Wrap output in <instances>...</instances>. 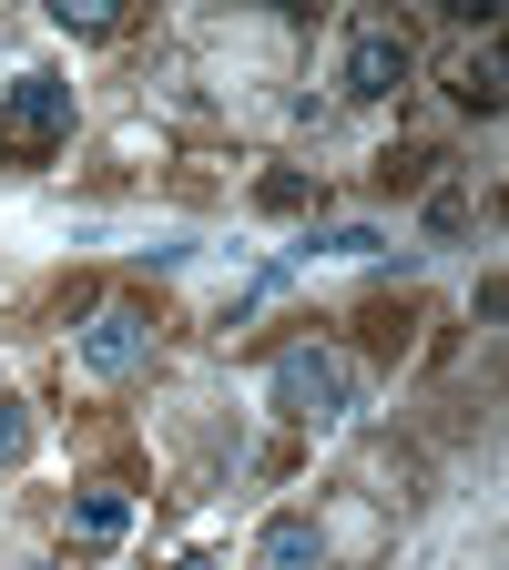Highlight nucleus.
<instances>
[{
    "label": "nucleus",
    "mask_w": 509,
    "mask_h": 570,
    "mask_svg": "<svg viewBox=\"0 0 509 570\" xmlns=\"http://www.w3.org/2000/svg\"><path fill=\"white\" fill-rule=\"evenodd\" d=\"M61 142H71V82H61V71H21V82L0 92V164L41 174Z\"/></svg>",
    "instance_id": "obj_1"
},
{
    "label": "nucleus",
    "mask_w": 509,
    "mask_h": 570,
    "mask_svg": "<svg viewBox=\"0 0 509 570\" xmlns=\"http://www.w3.org/2000/svg\"><path fill=\"white\" fill-rule=\"evenodd\" d=\"M275 407L296 417V428H336V417H356V367L336 346H316V336H296L275 356Z\"/></svg>",
    "instance_id": "obj_2"
},
{
    "label": "nucleus",
    "mask_w": 509,
    "mask_h": 570,
    "mask_svg": "<svg viewBox=\"0 0 509 570\" xmlns=\"http://www.w3.org/2000/svg\"><path fill=\"white\" fill-rule=\"evenodd\" d=\"M143 367H154V306H133V296L92 306V326H82V377L123 387V377H143Z\"/></svg>",
    "instance_id": "obj_3"
},
{
    "label": "nucleus",
    "mask_w": 509,
    "mask_h": 570,
    "mask_svg": "<svg viewBox=\"0 0 509 570\" xmlns=\"http://www.w3.org/2000/svg\"><path fill=\"white\" fill-rule=\"evenodd\" d=\"M408 71H418V51H408V31H398V21H356V31H346V71H336L346 102H388Z\"/></svg>",
    "instance_id": "obj_4"
},
{
    "label": "nucleus",
    "mask_w": 509,
    "mask_h": 570,
    "mask_svg": "<svg viewBox=\"0 0 509 570\" xmlns=\"http://www.w3.org/2000/svg\"><path fill=\"white\" fill-rule=\"evenodd\" d=\"M255 570H326V520H306V510L265 520V540H255Z\"/></svg>",
    "instance_id": "obj_5"
},
{
    "label": "nucleus",
    "mask_w": 509,
    "mask_h": 570,
    "mask_svg": "<svg viewBox=\"0 0 509 570\" xmlns=\"http://www.w3.org/2000/svg\"><path fill=\"white\" fill-rule=\"evenodd\" d=\"M123 520H133V510H123V499H112V489H92V499H82V510H71V530H82L92 550H102V540H123Z\"/></svg>",
    "instance_id": "obj_6"
},
{
    "label": "nucleus",
    "mask_w": 509,
    "mask_h": 570,
    "mask_svg": "<svg viewBox=\"0 0 509 570\" xmlns=\"http://www.w3.org/2000/svg\"><path fill=\"white\" fill-rule=\"evenodd\" d=\"M255 204H265V214H306V204H316V174H265Z\"/></svg>",
    "instance_id": "obj_7"
},
{
    "label": "nucleus",
    "mask_w": 509,
    "mask_h": 570,
    "mask_svg": "<svg viewBox=\"0 0 509 570\" xmlns=\"http://www.w3.org/2000/svg\"><path fill=\"white\" fill-rule=\"evenodd\" d=\"M459 102H469V112H499V61H489V51L459 61Z\"/></svg>",
    "instance_id": "obj_8"
},
{
    "label": "nucleus",
    "mask_w": 509,
    "mask_h": 570,
    "mask_svg": "<svg viewBox=\"0 0 509 570\" xmlns=\"http://www.w3.org/2000/svg\"><path fill=\"white\" fill-rule=\"evenodd\" d=\"M11 459H31V417H21L11 397H0V469H11Z\"/></svg>",
    "instance_id": "obj_9"
},
{
    "label": "nucleus",
    "mask_w": 509,
    "mask_h": 570,
    "mask_svg": "<svg viewBox=\"0 0 509 570\" xmlns=\"http://www.w3.org/2000/svg\"><path fill=\"white\" fill-rule=\"evenodd\" d=\"M184 570H214V560H184Z\"/></svg>",
    "instance_id": "obj_10"
}]
</instances>
